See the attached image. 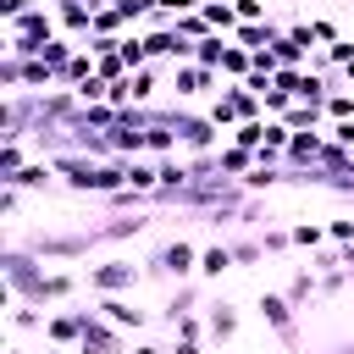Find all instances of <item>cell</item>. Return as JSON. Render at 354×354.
Returning a JSON list of instances; mask_svg holds the SVG:
<instances>
[{
    "mask_svg": "<svg viewBox=\"0 0 354 354\" xmlns=\"http://www.w3.org/2000/svg\"><path fill=\"white\" fill-rule=\"evenodd\" d=\"M94 243H100V232H33L28 238V249L39 260H83Z\"/></svg>",
    "mask_w": 354,
    "mask_h": 354,
    "instance_id": "cell-1",
    "label": "cell"
},
{
    "mask_svg": "<svg viewBox=\"0 0 354 354\" xmlns=\"http://www.w3.org/2000/svg\"><path fill=\"white\" fill-rule=\"evenodd\" d=\"M194 271H199V249H194L188 238L160 243V249H155V260H149V277H177V282H188Z\"/></svg>",
    "mask_w": 354,
    "mask_h": 354,
    "instance_id": "cell-2",
    "label": "cell"
},
{
    "mask_svg": "<svg viewBox=\"0 0 354 354\" xmlns=\"http://www.w3.org/2000/svg\"><path fill=\"white\" fill-rule=\"evenodd\" d=\"M138 266L133 260H105V266H88L83 271V282H88V293H127V288H138Z\"/></svg>",
    "mask_w": 354,
    "mask_h": 354,
    "instance_id": "cell-3",
    "label": "cell"
},
{
    "mask_svg": "<svg viewBox=\"0 0 354 354\" xmlns=\"http://www.w3.org/2000/svg\"><path fill=\"white\" fill-rule=\"evenodd\" d=\"M83 354H127V332L116 326V321H105L100 310H88V321H83V343H77Z\"/></svg>",
    "mask_w": 354,
    "mask_h": 354,
    "instance_id": "cell-4",
    "label": "cell"
},
{
    "mask_svg": "<svg viewBox=\"0 0 354 354\" xmlns=\"http://www.w3.org/2000/svg\"><path fill=\"white\" fill-rule=\"evenodd\" d=\"M260 315H266V326L293 348L299 343V326H293V299L288 293H260Z\"/></svg>",
    "mask_w": 354,
    "mask_h": 354,
    "instance_id": "cell-5",
    "label": "cell"
},
{
    "mask_svg": "<svg viewBox=\"0 0 354 354\" xmlns=\"http://www.w3.org/2000/svg\"><path fill=\"white\" fill-rule=\"evenodd\" d=\"M171 122H177V138H183V149H188V155H205V149L216 144V122H210V116L171 111Z\"/></svg>",
    "mask_w": 354,
    "mask_h": 354,
    "instance_id": "cell-6",
    "label": "cell"
},
{
    "mask_svg": "<svg viewBox=\"0 0 354 354\" xmlns=\"http://www.w3.org/2000/svg\"><path fill=\"white\" fill-rule=\"evenodd\" d=\"M83 321H88V310H50V321H44V337H50V343H66V348H77V343H83Z\"/></svg>",
    "mask_w": 354,
    "mask_h": 354,
    "instance_id": "cell-7",
    "label": "cell"
},
{
    "mask_svg": "<svg viewBox=\"0 0 354 354\" xmlns=\"http://www.w3.org/2000/svg\"><path fill=\"white\" fill-rule=\"evenodd\" d=\"M6 39H55V17L44 6H28L17 22H6Z\"/></svg>",
    "mask_w": 354,
    "mask_h": 354,
    "instance_id": "cell-8",
    "label": "cell"
},
{
    "mask_svg": "<svg viewBox=\"0 0 354 354\" xmlns=\"http://www.w3.org/2000/svg\"><path fill=\"white\" fill-rule=\"evenodd\" d=\"M216 83V66H199V61H177V72H171V88L188 100V94H205Z\"/></svg>",
    "mask_w": 354,
    "mask_h": 354,
    "instance_id": "cell-9",
    "label": "cell"
},
{
    "mask_svg": "<svg viewBox=\"0 0 354 354\" xmlns=\"http://www.w3.org/2000/svg\"><path fill=\"white\" fill-rule=\"evenodd\" d=\"M94 310H100L105 321H116L122 332H138V326L149 321V315H144L138 304H127V299H116V293H100V304H94Z\"/></svg>",
    "mask_w": 354,
    "mask_h": 354,
    "instance_id": "cell-10",
    "label": "cell"
},
{
    "mask_svg": "<svg viewBox=\"0 0 354 354\" xmlns=\"http://www.w3.org/2000/svg\"><path fill=\"white\" fill-rule=\"evenodd\" d=\"M55 22H61L66 33L88 39V28H94V6H88V0H55Z\"/></svg>",
    "mask_w": 354,
    "mask_h": 354,
    "instance_id": "cell-11",
    "label": "cell"
},
{
    "mask_svg": "<svg viewBox=\"0 0 354 354\" xmlns=\"http://www.w3.org/2000/svg\"><path fill=\"white\" fill-rule=\"evenodd\" d=\"M238 260H232V243H210V249H199V277L205 282H216L221 271H232Z\"/></svg>",
    "mask_w": 354,
    "mask_h": 354,
    "instance_id": "cell-12",
    "label": "cell"
},
{
    "mask_svg": "<svg viewBox=\"0 0 354 354\" xmlns=\"http://www.w3.org/2000/svg\"><path fill=\"white\" fill-rule=\"evenodd\" d=\"M77 282H83V277H72V271H44L39 304H61V299H72V293H77Z\"/></svg>",
    "mask_w": 354,
    "mask_h": 354,
    "instance_id": "cell-13",
    "label": "cell"
},
{
    "mask_svg": "<svg viewBox=\"0 0 354 354\" xmlns=\"http://www.w3.org/2000/svg\"><path fill=\"white\" fill-rule=\"evenodd\" d=\"M216 166H221V177H243V171H254V149L221 144V149H216Z\"/></svg>",
    "mask_w": 354,
    "mask_h": 354,
    "instance_id": "cell-14",
    "label": "cell"
},
{
    "mask_svg": "<svg viewBox=\"0 0 354 354\" xmlns=\"http://www.w3.org/2000/svg\"><path fill=\"white\" fill-rule=\"evenodd\" d=\"M44 321H50V310H39L28 299H11V332H44Z\"/></svg>",
    "mask_w": 354,
    "mask_h": 354,
    "instance_id": "cell-15",
    "label": "cell"
},
{
    "mask_svg": "<svg viewBox=\"0 0 354 354\" xmlns=\"http://www.w3.org/2000/svg\"><path fill=\"white\" fill-rule=\"evenodd\" d=\"M216 72H227V77H238V83H243V77L254 72V50H243V44H227V50H221V66H216Z\"/></svg>",
    "mask_w": 354,
    "mask_h": 354,
    "instance_id": "cell-16",
    "label": "cell"
},
{
    "mask_svg": "<svg viewBox=\"0 0 354 354\" xmlns=\"http://www.w3.org/2000/svg\"><path fill=\"white\" fill-rule=\"evenodd\" d=\"M199 11H205V22H210L216 33H232V28L243 22V17H238V6H227V0H205Z\"/></svg>",
    "mask_w": 354,
    "mask_h": 354,
    "instance_id": "cell-17",
    "label": "cell"
},
{
    "mask_svg": "<svg viewBox=\"0 0 354 354\" xmlns=\"http://www.w3.org/2000/svg\"><path fill=\"white\" fill-rule=\"evenodd\" d=\"M205 326H210V337H216V343H227V337L238 332V310H232V304H210Z\"/></svg>",
    "mask_w": 354,
    "mask_h": 354,
    "instance_id": "cell-18",
    "label": "cell"
},
{
    "mask_svg": "<svg viewBox=\"0 0 354 354\" xmlns=\"http://www.w3.org/2000/svg\"><path fill=\"white\" fill-rule=\"evenodd\" d=\"M122 28H127V17H122L116 6H100V11H94V28H88V33H100V39H122Z\"/></svg>",
    "mask_w": 354,
    "mask_h": 354,
    "instance_id": "cell-19",
    "label": "cell"
},
{
    "mask_svg": "<svg viewBox=\"0 0 354 354\" xmlns=\"http://www.w3.org/2000/svg\"><path fill=\"white\" fill-rule=\"evenodd\" d=\"M271 55H277V66H304V61H310V50H304V44H293L288 33H277V39H271Z\"/></svg>",
    "mask_w": 354,
    "mask_h": 354,
    "instance_id": "cell-20",
    "label": "cell"
},
{
    "mask_svg": "<svg viewBox=\"0 0 354 354\" xmlns=\"http://www.w3.org/2000/svg\"><path fill=\"white\" fill-rule=\"evenodd\" d=\"M232 144H238V149H260V144H266V116L238 122V127H232Z\"/></svg>",
    "mask_w": 354,
    "mask_h": 354,
    "instance_id": "cell-21",
    "label": "cell"
},
{
    "mask_svg": "<svg viewBox=\"0 0 354 354\" xmlns=\"http://www.w3.org/2000/svg\"><path fill=\"white\" fill-rule=\"evenodd\" d=\"M11 183H17V188H50V183H55V166H50V160H33V166H22Z\"/></svg>",
    "mask_w": 354,
    "mask_h": 354,
    "instance_id": "cell-22",
    "label": "cell"
},
{
    "mask_svg": "<svg viewBox=\"0 0 354 354\" xmlns=\"http://www.w3.org/2000/svg\"><path fill=\"white\" fill-rule=\"evenodd\" d=\"M315 293H321V277H315V266H310V271H299V277L288 282V299H293V310H299L304 299H315Z\"/></svg>",
    "mask_w": 354,
    "mask_h": 354,
    "instance_id": "cell-23",
    "label": "cell"
},
{
    "mask_svg": "<svg viewBox=\"0 0 354 354\" xmlns=\"http://www.w3.org/2000/svg\"><path fill=\"white\" fill-rule=\"evenodd\" d=\"M0 88L6 94H22V55H11V50L0 55Z\"/></svg>",
    "mask_w": 354,
    "mask_h": 354,
    "instance_id": "cell-24",
    "label": "cell"
},
{
    "mask_svg": "<svg viewBox=\"0 0 354 354\" xmlns=\"http://www.w3.org/2000/svg\"><path fill=\"white\" fill-rule=\"evenodd\" d=\"M127 88H133V105H144V100L155 94V61L138 66V72H127Z\"/></svg>",
    "mask_w": 354,
    "mask_h": 354,
    "instance_id": "cell-25",
    "label": "cell"
},
{
    "mask_svg": "<svg viewBox=\"0 0 354 354\" xmlns=\"http://www.w3.org/2000/svg\"><path fill=\"white\" fill-rule=\"evenodd\" d=\"M22 171V138H6L0 144V183H11Z\"/></svg>",
    "mask_w": 354,
    "mask_h": 354,
    "instance_id": "cell-26",
    "label": "cell"
},
{
    "mask_svg": "<svg viewBox=\"0 0 354 354\" xmlns=\"http://www.w3.org/2000/svg\"><path fill=\"white\" fill-rule=\"evenodd\" d=\"M221 50H227V39H221V33H210V39H199V44H194V61H199V66H221Z\"/></svg>",
    "mask_w": 354,
    "mask_h": 354,
    "instance_id": "cell-27",
    "label": "cell"
},
{
    "mask_svg": "<svg viewBox=\"0 0 354 354\" xmlns=\"http://www.w3.org/2000/svg\"><path fill=\"white\" fill-rule=\"evenodd\" d=\"M232 260H238V266H260V260H266V243H260V238H232Z\"/></svg>",
    "mask_w": 354,
    "mask_h": 354,
    "instance_id": "cell-28",
    "label": "cell"
},
{
    "mask_svg": "<svg viewBox=\"0 0 354 354\" xmlns=\"http://www.w3.org/2000/svg\"><path fill=\"white\" fill-rule=\"evenodd\" d=\"M194 299H199V288H194V282H183V288H177V293L166 299V321H177V315H188V310H194Z\"/></svg>",
    "mask_w": 354,
    "mask_h": 354,
    "instance_id": "cell-29",
    "label": "cell"
},
{
    "mask_svg": "<svg viewBox=\"0 0 354 354\" xmlns=\"http://www.w3.org/2000/svg\"><path fill=\"white\" fill-rule=\"evenodd\" d=\"M321 111H326V122H354V94H326Z\"/></svg>",
    "mask_w": 354,
    "mask_h": 354,
    "instance_id": "cell-30",
    "label": "cell"
},
{
    "mask_svg": "<svg viewBox=\"0 0 354 354\" xmlns=\"http://www.w3.org/2000/svg\"><path fill=\"white\" fill-rule=\"evenodd\" d=\"M288 232H293L299 249H321V238H326V227H315V221H293Z\"/></svg>",
    "mask_w": 354,
    "mask_h": 354,
    "instance_id": "cell-31",
    "label": "cell"
},
{
    "mask_svg": "<svg viewBox=\"0 0 354 354\" xmlns=\"http://www.w3.org/2000/svg\"><path fill=\"white\" fill-rule=\"evenodd\" d=\"M171 332H177V337H183V343H199V337H205V332H210V326H205V321H199V315H194V310H188V315H177V321H171Z\"/></svg>",
    "mask_w": 354,
    "mask_h": 354,
    "instance_id": "cell-32",
    "label": "cell"
},
{
    "mask_svg": "<svg viewBox=\"0 0 354 354\" xmlns=\"http://www.w3.org/2000/svg\"><path fill=\"white\" fill-rule=\"evenodd\" d=\"M17 210H22V188H17V183H0V216L17 221Z\"/></svg>",
    "mask_w": 354,
    "mask_h": 354,
    "instance_id": "cell-33",
    "label": "cell"
},
{
    "mask_svg": "<svg viewBox=\"0 0 354 354\" xmlns=\"http://www.w3.org/2000/svg\"><path fill=\"white\" fill-rule=\"evenodd\" d=\"M260 243H266V254H282V249H293V232H288V227H266Z\"/></svg>",
    "mask_w": 354,
    "mask_h": 354,
    "instance_id": "cell-34",
    "label": "cell"
},
{
    "mask_svg": "<svg viewBox=\"0 0 354 354\" xmlns=\"http://www.w3.org/2000/svg\"><path fill=\"white\" fill-rule=\"evenodd\" d=\"M111 6H116L127 22H138V17H149V11H155V0H111Z\"/></svg>",
    "mask_w": 354,
    "mask_h": 354,
    "instance_id": "cell-35",
    "label": "cell"
},
{
    "mask_svg": "<svg viewBox=\"0 0 354 354\" xmlns=\"http://www.w3.org/2000/svg\"><path fill=\"white\" fill-rule=\"evenodd\" d=\"M243 22H266V0H232Z\"/></svg>",
    "mask_w": 354,
    "mask_h": 354,
    "instance_id": "cell-36",
    "label": "cell"
},
{
    "mask_svg": "<svg viewBox=\"0 0 354 354\" xmlns=\"http://www.w3.org/2000/svg\"><path fill=\"white\" fill-rule=\"evenodd\" d=\"M326 138H332V144H343V149H354V122H332V127H326Z\"/></svg>",
    "mask_w": 354,
    "mask_h": 354,
    "instance_id": "cell-37",
    "label": "cell"
},
{
    "mask_svg": "<svg viewBox=\"0 0 354 354\" xmlns=\"http://www.w3.org/2000/svg\"><path fill=\"white\" fill-rule=\"evenodd\" d=\"M288 39H293V44H304V50H310V44H321V39H315V28H304V22H293V28H288Z\"/></svg>",
    "mask_w": 354,
    "mask_h": 354,
    "instance_id": "cell-38",
    "label": "cell"
},
{
    "mask_svg": "<svg viewBox=\"0 0 354 354\" xmlns=\"http://www.w3.org/2000/svg\"><path fill=\"white\" fill-rule=\"evenodd\" d=\"M326 238H337V243H354V221H326Z\"/></svg>",
    "mask_w": 354,
    "mask_h": 354,
    "instance_id": "cell-39",
    "label": "cell"
},
{
    "mask_svg": "<svg viewBox=\"0 0 354 354\" xmlns=\"http://www.w3.org/2000/svg\"><path fill=\"white\" fill-rule=\"evenodd\" d=\"M310 28H315V39H321V44H337V28H332V22H326V17H315V22H310Z\"/></svg>",
    "mask_w": 354,
    "mask_h": 354,
    "instance_id": "cell-40",
    "label": "cell"
},
{
    "mask_svg": "<svg viewBox=\"0 0 354 354\" xmlns=\"http://www.w3.org/2000/svg\"><path fill=\"white\" fill-rule=\"evenodd\" d=\"M28 11V0H0V22H17Z\"/></svg>",
    "mask_w": 354,
    "mask_h": 354,
    "instance_id": "cell-41",
    "label": "cell"
},
{
    "mask_svg": "<svg viewBox=\"0 0 354 354\" xmlns=\"http://www.w3.org/2000/svg\"><path fill=\"white\" fill-rule=\"evenodd\" d=\"M171 354H205V343H183V337H177V348H171Z\"/></svg>",
    "mask_w": 354,
    "mask_h": 354,
    "instance_id": "cell-42",
    "label": "cell"
},
{
    "mask_svg": "<svg viewBox=\"0 0 354 354\" xmlns=\"http://www.w3.org/2000/svg\"><path fill=\"white\" fill-rule=\"evenodd\" d=\"M127 354H166V348H155V343H133Z\"/></svg>",
    "mask_w": 354,
    "mask_h": 354,
    "instance_id": "cell-43",
    "label": "cell"
},
{
    "mask_svg": "<svg viewBox=\"0 0 354 354\" xmlns=\"http://www.w3.org/2000/svg\"><path fill=\"white\" fill-rule=\"evenodd\" d=\"M44 354H83V348H66V343H44Z\"/></svg>",
    "mask_w": 354,
    "mask_h": 354,
    "instance_id": "cell-44",
    "label": "cell"
},
{
    "mask_svg": "<svg viewBox=\"0 0 354 354\" xmlns=\"http://www.w3.org/2000/svg\"><path fill=\"white\" fill-rule=\"evenodd\" d=\"M343 266H348V271H354V243H343Z\"/></svg>",
    "mask_w": 354,
    "mask_h": 354,
    "instance_id": "cell-45",
    "label": "cell"
},
{
    "mask_svg": "<svg viewBox=\"0 0 354 354\" xmlns=\"http://www.w3.org/2000/svg\"><path fill=\"white\" fill-rule=\"evenodd\" d=\"M343 77H348V83H354V61H348V66H343Z\"/></svg>",
    "mask_w": 354,
    "mask_h": 354,
    "instance_id": "cell-46",
    "label": "cell"
}]
</instances>
